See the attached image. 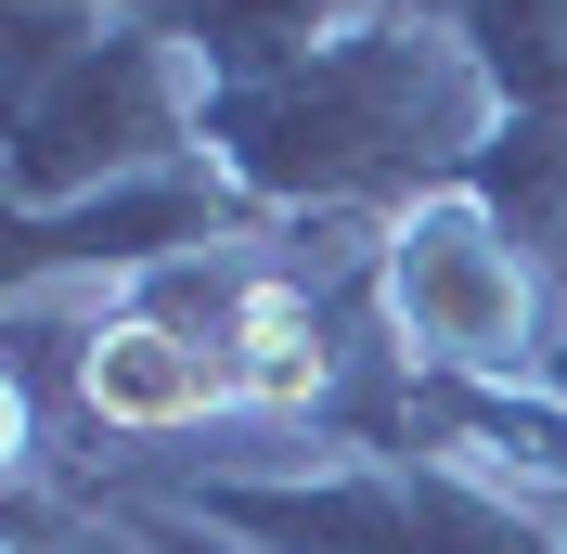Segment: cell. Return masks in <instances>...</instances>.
<instances>
[{"label":"cell","mask_w":567,"mask_h":554,"mask_svg":"<svg viewBox=\"0 0 567 554\" xmlns=\"http://www.w3.org/2000/svg\"><path fill=\"white\" fill-rule=\"evenodd\" d=\"M219 348H194L181 322H104V336L78 348V400L104 425H194L219 400Z\"/></svg>","instance_id":"7a4b0ae2"},{"label":"cell","mask_w":567,"mask_h":554,"mask_svg":"<svg viewBox=\"0 0 567 554\" xmlns=\"http://www.w3.org/2000/svg\"><path fill=\"white\" fill-rule=\"evenodd\" d=\"M219 375H233V400H258V413H297L322 387V322L297 284H258L246 310L219 322Z\"/></svg>","instance_id":"3957f363"},{"label":"cell","mask_w":567,"mask_h":554,"mask_svg":"<svg viewBox=\"0 0 567 554\" xmlns=\"http://www.w3.org/2000/svg\"><path fill=\"white\" fill-rule=\"evenodd\" d=\"M400 310L439 348H516V245H491V219H413L400 233Z\"/></svg>","instance_id":"6da1fadb"}]
</instances>
